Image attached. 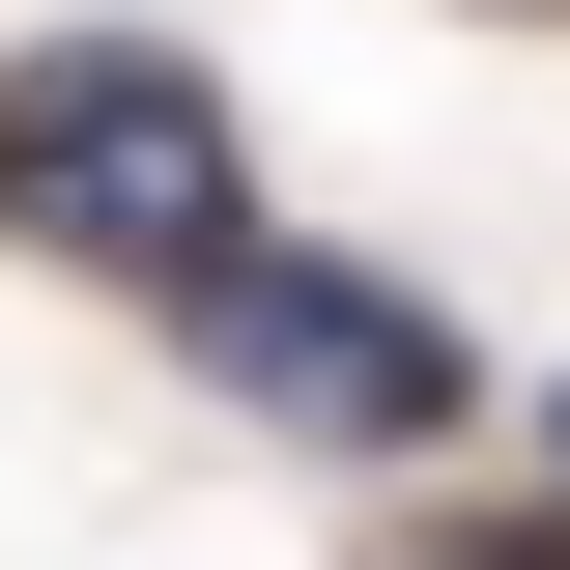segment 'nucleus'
Returning <instances> with one entry per match:
<instances>
[{"label":"nucleus","instance_id":"1","mask_svg":"<svg viewBox=\"0 0 570 570\" xmlns=\"http://www.w3.org/2000/svg\"><path fill=\"white\" fill-rule=\"evenodd\" d=\"M257 115H228V58H171V29H29L0 58V257L115 285V314H171L200 257H257Z\"/></svg>","mask_w":570,"mask_h":570},{"label":"nucleus","instance_id":"2","mask_svg":"<svg viewBox=\"0 0 570 570\" xmlns=\"http://www.w3.org/2000/svg\"><path fill=\"white\" fill-rule=\"evenodd\" d=\"M171 371L257 400L285 456H456V428H485V343H456L400 257H314V228H257V257L171 285Z\"/></svg>","mask_w":570,"mask_h":570},{"label":"nucleus","instance_id":"3","mask_svg":"<svg viewBox=\"0 0 570 570\" xmlns=\"http://www.w3.org/2000/svg\"><path fill=\"white\" fill-rule=\"evenodd\" d=\"M542 513H570V371H542Z\"/></svg>","mask_w":570,"mask_h":570},{"label":"nucleus","instance_id":"4","mask_svg":"<svg viewBox=\"0 0 570 570\" xmlns=\"http://www.w3.org/2000/svg\"><path fill=\"white\" fill-rule=\"evenodd\" d=\"M456 570H570V513H542V542H456Z\"/></svg>","mask_w":570,"mask_h":570},{"label":"nucleus","instance_id":"5","mask_svg":"<svg viewBox=\"0 0 570 570\" xmlns=\"http://www.w3.org/2000/svg\"><path fill=\"white\" fill-rule=\"evenodd\" d=\"M485 29H570V0H485Z\"/></svg>","mask_w":570,"mask_h":570}]
</instances>
